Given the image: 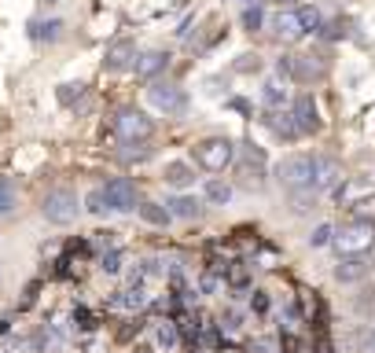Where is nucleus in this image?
I'll use <instances>...</instances> for the list:
<instances>
[{
  "label": "nucleus",
  "instance_id": "f257e3e1",
  "mask_svg": "<svg viewBox=\"0 0 375 353\" xmlns=\"http://www.w3.org/2000/svg\"><path fill=\"white\" fill-rule=\"evenodd\" d=\"M276 181L287 191H313V154H291L276 166Z\"/></svg>",
  "mask_w": 375,
  "mask_h": 353
},
{
  "label": "nucleus",
  "instance_id": "f03ea898",
  "mask_svg": "<svg viewBox=\"0 0 375 353\" xmlns=\"http://www.w3.org/2000/svg\"><path fill=\"white\" fill-rule=\"evenodd\" d=\"M232 159H236V147H232V140H225V137H210V140H203V144H195V162L203 166V169H210V173L228 169Z\"/></svg>",
  "mask_w": 375,
  "mask_h": 353
},
{
  "label": "nucleus",
  "instance_id": "7ed1b4c3",
  "mask_svg": "<svg viewBox=\"0 0 375 353\" xmlns=\"http://www.w3.org/2000/svg\"><path fill=\"white\" fill-rule=\"evenodd\" d=\"M147 103L154 110H162V115H184L188 110V93L181 85H173V81H151Z\"/></svg>",
  "mask_w": 375,
  "mask_h": 353
},
{
  "label": "nucleus",
  "instance_id": "20e7f679",
  "mask_svg": "<svg viewBox=\"0 0 375 353\" xmlns=\"http://www.w3.org/2000/svg\"><path fill=\"white\" fill-rule=\"evenodd\" d=\"M115 132H118L125 144H144V140H151L154 122L144 115V110L125 107V110H118V118H115Z\"/></svg>",
  "mask_w": 375,
  "mask_h": 353
},
{
  "label": "nucleus",
  "instance_id": "39448f33",
  "mask_svg": "<svg viewBox=\"0 0 375 353\" xmlns=\"http://www.w3.org/2000/svg\"><path fill=\"white\" fill-rule=\"evenodd\" d=\"M78 195L74 191H66V188H56L44 195V203H41V214L52 221V225H74L78 221Z\"/></svg>",
  "mask_w": 375,
  "mask_h": 353
},
{
  "label": "nucleus",
  "instance_id": "423d86ee",
  "mask_svg": "<svg viewBox=\"0 0 375 353\" xmlns=\"http://www.w3.org/2000/svg\"><path fill=\"white\" fill-rule=\"evenodd\" d=\"M375 243V228L368 225V221H353V225H346L342 232H335V247L349 258V254H368Z\"/></svg>",
  "mask_w": 375,
  "mask_h": 353
},
{
  "label": "nucleus",
  "instance_id": "0eeeda50",
  "mask_svg": "<svg viewBox=\"0 0 375 353\" xmlns=\"http://www.w3.org/2000/svg\"><path fill=\"white\" fill-rule=\"evenodd\" d=\"M103 195H107V210H118V214H129V210H140L137 203V184L125 181V176H115V181L103 184Z\"/></svg>",
  "mask_w": 375,
  "mask_h": 353
},
{
  "label": "nucleus",
  "instance_id": "6e6552de",
  "mask_svg": "<svg viewBox=\"0 0 375 353\" xmlns=\"http://www.w3.org/2000/svg\"><path fill=\"white\" fill-rule=\"evenodd\" d=\"M103 66L107 70H132V66H137V44H132L129 37L110 41L107 52H103Z\"/></svg>",
  "mask_w": 375,
  "mask_h": 353
},
{
  "label": "nucleus",
  "instance_id": "1a4fd4ad",
  "mask_svg": "<svg viewBox=\"0 0 375 353\" xmlns=\"http://www.w3.org/2000/svg\"><path fill=\"white\" fill-rule=\"evenodd\" d=\"M371 269H375V261L368 254H349L335 265V280L339 283H361V280L371 276Z\"/></svg>",
  "mask_w": 375,
  "mask_h": 353
},
{
  "label": "nucleus",
  "instance_id": "9d476101",
  "mask_svg": "<svg viewBox=\"0 0 375 353\" xmlns=\"http://www.w3.org/2000/svg\"><path fill=\"white\" fill-rule=\"evenodd\" d=\"M342 184V166L327 154H317L313 159V191H331Z\"/></svg>",
  "mask_w": 375,
  "mask_h": 353
},
{
  "label": "nucleus",
  "instance_id": "9b49d317",
  "mask_svg": "<svg viewBox=\"0 0 375 353\" xmlns=\"http://www.w3.org/2000/svg\"><path fill=\"white\" fill-rule=\"evenodd\" d=\"M239 154H243V166H239V173L247 176V184L250 188H261V173H265V151L258 147V144H243L239 147Z\"/></svg>",
  "mask_w": 375,
  "mask_h": 353
},
{
  "label": "nucleus",
  "instance_id": "f8f14e48",
  "mask_svg": "<svg viewBox=\"0 0 375 353\" xmlns=\"http://www.w3.org/2000/svg\"><path fill=\"white\" fill-rule=\"evenodd\" d=\"M287 59H291V78L302 81V85H313L327 74L324 59H317V56H287Z\"/></svg>",
  "mask_w": 375,
  "mask_h": 353
},
{
  "label": "nucleus",
  "instance_id": "ddd939ff",
  "mask_svg": "<svg viewBox=\"0 0 375 353\" xmlns=\"http://www.w3.org/2000/svg\"><path fill=\"white\" fill-rule=\"evenodd\" d=\"M291 118L298 125V132H317L320 129V118H317V103L309 96H298L295 107H291Z\"/></svg>",
  "mask_w": 375,
  "mask_h": 353
},
{
  "label": "nucleus",
  "instance_id": "4468645a",
  "mask_svg": "<svg viewBox=\"0 0 375 353\" xmlns=\"http://www.w3.org/2000/svg\"><path fill=\"white\" fill-rule=\"evenodd\" d=\"M169 66V56L166 52H144V56H137V78H144V81H151V78H159L162 70Z\"/></svg>",
  "mask_w": 375,
  "mask_h": 353
},
{
  "label": "nucleus",
  "instance_id": "2eb2a0df",
  "mask_svg": "<svg viewBox=\"0 0 375 353\" xmlns=\"http://www.w3.org/2000/svg\"><path fill=\"white\" fill-rule=\"evenodd\" d=\"M265 125H269L276 137H283V140H295V137H302L298 132V125H295V118L291 115H283V110H265V118H261Z\"/></svg>",
  "mask_w": 375,
  "mask_h": 353
},
{
  "label": "nucleus",
  "instance_id": "dca6fc26",
  "mask_svg": "<svg viewBox=\"0 0 375 353\" xmlns=\"http://www.w3.org/2000/svg\"><path fill=\"white\" fill-rule=\"evenodd\" d=\"M273 33L280 37V41H298L302 37V26H298V11H280L276 19H273Z\"/></svg>",
  "mask_w": 375,
  "mask_h": 353
},
{
  "label": "nucleus",
  "instance_id": "f3484780",
  "mask_svg": "<svg viewBox=\"0 0 375 353\" xmlns=\"http://www.w3.org/2000/svg\"><path fill=\"white\" fill-rule=\"evenodd\" d=\"M162 176H166L169 188H191V184H195V169H191L188 162H169Z\"/></svg>",
  "mask_w": 375,
  "mask_h": 353
},
{
  "label": "nucleus",
  "instance_id": "a211bd4d",
  "mask_svg": "<svg viewBox=\"0 0 375 353\" xmlns=\"http://www.w3.org/2000/svg\"><path fill=\"white\" fill-rule=\"evenodd\" d=\"M166 206H169L173 217H184V221L199 217V210H203V206H199V199H191V195H176V199H169Z\"/></svg>",
  "mask_w": 375,
  "mask_h": 353
},
{
  "label": "nucleus",
  "instance_id": "6ab92c4d",
  "mask_svg": "<svg viewBox=\"0 0 375 353\" xmlns=\"http://www.w3.org/2000/svg\"><path fill=\"white\" fill-rule=\"evenodd\" d=\"M176 339H181V335H176V324L173 320H159V324H154V346H159V349H173L176 346Z\"/></svg>",
  "mask_w": 375,
  "mask_h": 353
},
{
  "label": "nucleus",
  "instance_id": "aec40b11",
  "mask_svg": "<svg viewBox=\"0 0 375 353\" xmlns=\"http://www.w3.org/2000/svg\"><path fill=\"white\" fill-rule=\"evenodd\" d=\"M30 37H33V41H59V37H63V22H59V19L33 22V26H30Z\"/></svg>",
  "mask_w": 375,
  "mask_h": 353
},
{
  "label": "nucleus",
  "instance_id": "412c9836",
  "mask_svg": "<svg viewBox=\"0 0 375 353\" xmlns=\"http://www.w3.org/2000/svg\"><path fill=\"white\" fill-rule=\"evenodd\" d=\"M115 305H118V309H144V305H147V291L137 283V287H129V291H122V295L115 298Z\"/></svg>",
  "mask_w": 375,
  "mask_h": 353
},
{
  "label": "nucleus",
  "instance_id": "4be33fe9",
  "mask_svg": "<svg viewBox=\"0 0 375 353\" xmlns=\"http://www.w3.org/2000/svg\"><path fill=\"white\" fill-rule=\"evenodd\" d=\"M140 217L147 221V225H159V228H162V225H169L173 214H169L166 206H159V203H140Z\"/></svg>",
  "mask_w": 375,
  "mask_h": 353
},
{
  "label": "nucleus",
  "instance_id": "5701e85b",
  "mask_svg": "<svg viewBox=\"0 0 375 353\" xmlns=\"http://www.w3.org/2000/svg\"><path fill=\"white\" fill-rule=\"evenodd\" d=\"M298 26H302V33H317L324 26V19L313 4H305V8H298Z\"/></svg>",
  "mask_w": 375,
  "mask_h": 353
},
{
  "label": "nucleus",
  "instance_id": "b1692460",
  "mask_svg": "<svg viewBox=\"0 0 375 353\" xmlns=\"http://www.w3.org/2000/svg\"><path fill=\"white\" fill-rule=\"evenodd\" d=\"M206 199H210V203H217V206H225L228 199H232V188L225 181H210L206 184Z\"/></svg>",
  "mask_w": 375,
  "mask_h": 353
},
{
  "label": "nucleus",
  "instance_id": "393cba45",
  "mask_svg": "<svg viewBox=\"0 0 375 353\" xmlns=\"http://www.w3.org/2000/svg\"><path fill=\"white\" fill-rule=\"evenodd\" d=\"M335 225H317V232L309 236V247H327V243H335Z\"/></svg>",
  "mask_w": 375,
  "mask_h": 353
},
{
  "label": "nucleus",
  "instance_id": "a878e982",
  "mask_svg": "<svg viewBox=\"0 0 375 353\" xmlns=\"http://www.w3.org/2000/svg\"><path fill=\"white\" fill-rule=\"evenodd\" d=\"M261 22H265V15H261L258 4H254V8H243V30H247V33H258Z\"/></svg>",
  "mask_w": 375,
  "mask_h": 353
},
{
  "label": "nucleus",
  "instance_id": "bb28decb",
  "mask_svg": "<svg viewBox=\"0 0 375 353\" xmlns=\"http://www.w3.org/2000/svg\"><path fill=\"white\" fill-rule=\"evenodd\" d=\"M353 214H357V221H375V195H364L361 203H353Z\"/></svg>",
  "mask_w": 375,
  "mask_h": 353
},
{
  "label": "nucleus",
  "instance_id": "cd10ccee",
  "mask_svg": "<svg viewBox=\"0 0 375 353\" xmlns=\"http://www.w3.org/2000/svg\"><path fill=\"white\" fill-rule=\"evenodd\" d=\"M261 96H265V103H269V107H280V103L287 100V93H283V88H280L276 81H269V85H265V93H261Z\"/></svg>",
  "mask_w": 375,
  "mask_h": 353
},
{
  "label": "nucleus",
  "instance_id": "c85d7f7f",
  "mask_svg": "<svg viewBox=\"0 0 375 353\" xmlns=\"http://www.w3.org/2000/svg\"><path fill=\"white\" fill-rule=\"evenodd\" d=\"M11 206H15L11 184H8V181H0V217H4V214H11Z\"/></svg>",
  "mask_w": 375,
  "mask_h": 353
},
{
  "label": "nucleus",
  "instance_id": "c756f323",
  "mask_svg": "<svg viewBox=\"0 0 375 353\" xmlns=\"http://www.w3.org/2000/svg\"><path fill=\"white\" fill-rule=\"evenodd\" d=\"M81 93H85V85H59V103L70 107V103H74V96L81 100Z\"/></svg>",
  "mask_w": 375,
  "mask_h": 353
},
{
  "label": "nucleus",
  "instance_id": "7c9ffc66",
  "mask_svg": "<svg viewBox=\"0 0 375 353\" xmlns=\"http://www.w3.org/2000/svg\"><path fill=\"white\" fill-rule=\"evenodd\" d=\"M291 210H295V214L313 210V195H309V191H295V199H291Z\"/></svg>",
  "mask_w": 375,
  "mask_h": 353
},
{
  "label": "nucleus",
  "instance_id": "2f4dec72",
  "mask_svg": "<svg viewBox=\"0 0 375 353\" xmlns=\"http://www.w3.org/2000/svg\"><path fill=\"white\" fill-rule=\"evenodd\" d=\"M103 273H110V276L122 273V254H118V251H107V254H103Z\"/></svg>",
  "mask_w": 375,
  "mask_h": 353
},
{
  "label": "nucleus",
  "instance_id": "473e14b6",
  "mask_svg": "<svg viewBox=\"0 0 375 353\" xmlns=\"http://www.w3.org/2000/svg\"><path fill=\"white\" fill-rule=\"evenodd\" d=\"M88 210H93V214H103V210H107V195H103V188L88 191Z\"/></svg>",
  "mask_w": 375,
  "mask_h": 353
},
{
  "label": "nucleus",
  "instance_id": "72a5a7b5",
  "mask_svg": "<svg viewBox=\"0 0 375 353\" xmlns=\"http://www.w3.org/2000/svg\"><path fill=\"white\" fill-rule=\"evenodd\" d=\"M239 59H243V63H236V70H258V66H261L258 56H239Z\"/></svg>",
  "mask_w": 375,
  "mask_h": 353
},
{
  "label": "nucleus",
  "instance_id": "f704fd0d",
  "mask_svg": "<svg viewBox=\"0 0 375 353\" xmlns=\"http://www.w3.org/2000/svg\"><path fill=\"white\" fill-rule=\"evenodd\" d=\"M254 309H258V313H265V309H269V298H265V291H254Z\"/></svg>",
  "mask_w": 375,
  "mask_h": 353
},
{
  "label": "nucleus",
  "instance_id": "c9c22d12",
  "mask_svg": "<svg viewBox=\"0 0 375 353\" xmlns=\"http://www.w3.org/2000/svg\"><path fill=\"white\" fill-rule=\"evenodd\" d=\"M203 291H206V295L217 291V276H203Z\"/></svg>",
  "mask_w": 375,
  "mask_h": 353
},
{
  "label": "nucleus",
  "instance_id": "e433bc0d",
  "mask_svg": "<svg viewBox=\"0 0 375 353\" xmlns=\"http://www.w3.org/2000/svg\"><path fill=\"white\" fill-rule=\"evenodd\" d=\"M232 107L243 110V115H250V103H247V100H232Z\"/></svg>",
  "mask_w": 375,
  "mask_h": 353
},
{
  "label": "nucleus",
  "instance_id": "4c0bfd02",
  "mask_svg": "<svg viewBox=\"0 0 375 353\" xmlns=\"http://www.w3.org/2000/svg\"><path fill=\"white\" fill-rule=\"evenodd\" d=\"M368 346H371V353H375V327H371V335H368Z\"/></svg>",
  "mask_w": 375,
  "mask_h": 353
},
{
  "label": "nucleus",
  "instance_id": "58836bf2",
  "mask_svg": "<svg viewBox=\"0 0 375 353\" xmlns=\"http://www.w3.org/2000/svg\"><path fill=\"white\" fill-rule=\"evenodd\" d=\"M239 4H243V8H254V4H258V0H239Z\"/></svg>",
  "mask_w": 375,
  "mask_h": 353
},
{
  "label": "nucleus",
  "instance_id": "ea45409f",
  "mask_svg": "<svg viewBox=\"0 0 375 353\" xmlns=\"http://www.w3.org/2000/svg\"><path fill=\"white\" fill-rule=\"evenodd\" d=\"M276 4H295V0H276Z\"/></svg>",
  "mask_w": 375,
  "mask_h": 353
},
{
  "label": "nucleus",
  "instance_id": "a19ab883",
  "mask_svg": "<svg viewBox=\"0 0 375 353\" xmlns=\"http://www.w3.org/2000/svg\"><path fill=\"white\" fill-rule=\"evenodd\" d=\"M48 4H56V0H48Z\"/></svg>",
  "mask_w": 375,
  "mask_h": 353
}]
</instances>
